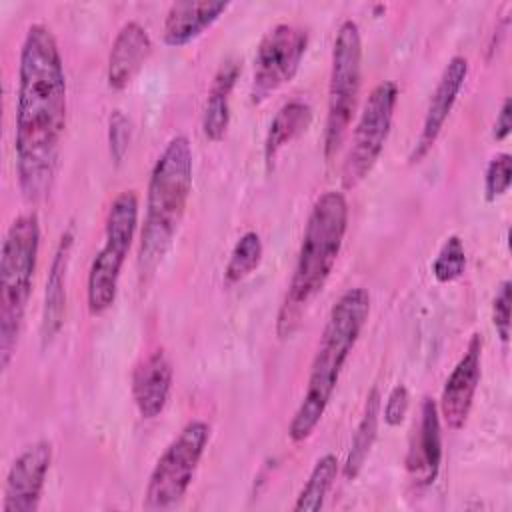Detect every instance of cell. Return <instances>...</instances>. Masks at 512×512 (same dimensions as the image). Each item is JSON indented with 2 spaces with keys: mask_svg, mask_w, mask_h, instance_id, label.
I'll return each mask as SVG.
<instances>
[{
  "mask_svg": "<svg viewBox=\"0 0 512 512\" xmlns=\"http://www.w3.org/2000/svg\"><path fill=\"white\" fill-rule=\"evenodd\" d=\"M66 74L52 30L28 26L18 64L14 154L22 196L40 202L48 196L66 130Z\"/></svg>",
  "mask_w": 512,
  "mask_h": 512,
  "instance_id": "obj_1",
  "label": "cell"
},
{
  "mask_svg": "<svg viewBox=\"0 0 512 512\" xmlns=\"http://www.w3.org/2000/svg\"><path fill=\"white\" fill-rule=\"evenodd\" d=\"M348 230V202L338 190L322 192L308 214L296 266L276 318V334L290 338L312 300L326 286Z\"/></svg>",
  "mask_w": 512,
  "mask_h": 512,
  "instance_id": "obj_2",
  "label": "cell"
},
{
  "mask_svg": "<svg viewBox=\"0 0 512 512\" xmlns=\"http://www.w3.org/2000/svg\"><path fill=\"white\" fill-rule=\"evenodd\" d=\"M368 314L370 294L362 286L348 288L330 308L310 366L306 392L288 424V436L292 442H304L320 424Z\"/></svg>",
  "mask_w": 512,
  "mask_h": 512,
  "instance_id": "obj_3",
  "label": "cell"
},
{
  "mask_svg": "<svg viewBox=\"0 0 512 512\" xmlns=\"http://www.w3.org/2000/svg\"><path fill=\"white\" fill-rule=\"evenodd\" d=\"M192 148L186 136L168 140L156 158L138 240V274L148 282L168 254L192 192Z\"/></svg>",
  "mask_w": 512,
  "mask_h": 512,
  "instance_id": "obj_4",
  "label": "cell"
},
{
  "mask_svg": "<svg viewBox=\"0 0 512 512\" xmlns=\"http://www.w3.org/2000/svg\"><path fill=\"white\" fill-rule=\"evenodd\" d=\"M40 250V220L34 212L16 216L4 236L0 252V366L8 368L36 272Z\"/></svg>",
  "mask_w": 512,
  "mask_h": 512,
  "instance_id": "obj_5",
  "label": "cell"
},
{
  "mask_svg": "<svg viewBox=\"0 0 512 512\" xmlns=\"http://www.w3.org/2000/svg\"><path fill=\"white\" fill-rule=\"evenodd\" d=\"M138 226V194L122 190L108 208L104 244L92 258L86 280V304L92 316L104 314L116 302L120 272Z\"/></svg>",
  "mask_w": 512,
  "mask_h": 512,
  "instance_id": "obj_6",
  "label": "cell"
},
{
  "mask_svg": "<svg viewBox=\"0 0 512 512\" xmlns=\"http://www.w3.org/2000/svg\"><path fill=\"white\" fill-rule=\"evenodd\" d=\"M362 86V36L354 20H344L338 26L332 44L328 110L324 126V158L332 160L342 148L352 116L356 112Z\"/></svg>",
  "mask_w": 512,
  "mask_h": 512,
  "instance_id": "obj_7",
  "label": "cell"
},
{
  "mask_svg": "<svg viewBox=\"0 0 512 512\" xmlns=\"http://www.w3.org/2000/svg\"><path fill=\"white\" fill-rule=\"evenodd\" d=\"M210 442V426L204 420H190L156 460L144 490V504L164 510L178 504L188 492L196 468Z\"/></svg>",
  "mask_w": 512,
  "mask_h": 512,
  "instance_id": "obj_8",
  "label": "cell"
},
{
  "mask_svg": "<svg viewBox=\"0 0 512 512\" xmlns=\"http://www.w3.org/2000/svg\"><path fill=\"white\" fill-rule=\"evenodd\" d=\"M396 102L398 84L392 80H382L370 90L352 130V140L340 170V180L346 190H354L378 162L390 136Z\"/></svg>",
  "mask_w": 512,
  "mask_h": 512,
  "instance_id": "obj_9",
  "label": "cell"
},
{
  "mask_svg": "<svg viewBox=\"0 0 512 512\" xmlns=\"http://www.w3.org/2000/svg\"><path fill=\"white\" fill-rule=\"evenodd\" d=\"M308 32L296 24H276L270 28L254 54V74H252V100L262 102L272 92L288 84L306 54Z\"/></svg>",
  "mask_w": 512,
  "mask_h": 512,
  "instance_id": "obj_10",
  "label": "cell"
},
{
  "mask_svg": "<svg viewBox=\"0 0 512 512\" xmlns=\"http://www.w3.org/2000/svg\"><path fill=\"white\" fill-rule=\"evenodd\" d=\"M52 462V444L38 440L26 446L12 462L6 482L2 512H34L38 510L46 476Z\"/></svg>",
  "mask_w": 512,
  "mask_h": 512,
  "instance_id": "obj_11",
  "label": "cell"
},
{
  "mask_svg": "<svg viewBox=\"0 0 512 512\" xmlns=\"http://www.w3.org/2000/svg\"><path fill=\"white\" fill-rule=\"evenodd\" d=\"M482 378V336L472 334L468 346L444 382L438 412L450 430H460L472 410Z\"/></svg>",
  "mask_w": 512,
  "mask_h": 512,
  "instance_id": "obj_12",
  "label": "cell"
},
{
  "mask_svg": "<svg viewBox=\"0 0 512 512\" xmlns=\"http://www.w3.org/2000/svg\"><path fill=\"white\" fill-rule=\"evenodd\" d=\"M468 76V60L460 54L452 56L448 60V64L444 66L442 74H440V80L430 96V102H428V108H426V116H424V122H422V130L414 142V148L408 156V160L412 164L420 162L430 150L432 146L436 144L454 104H456V98L464 86V80Z\"/></svg>",
  "mask_w": 512,
  "mask_h": 512,
  "instance_id": "obj_13",
  "label": "cell"
},
{
  "mask_svg": "<svg viewBox=\"0 0 512 512\" xmlns=\"http://www.w3.org/2000/svg\"><path fill=\"white\" fill-rule=\"evenodd\" d=\"M442 462V424L434 398L426 396L420 404V418L414 424L406 454V470L418 486H430Z\"/></svg>",
  "mask_w": 512,
  "mask_h": 512,
  "instance_id": "obj_14",
  "label": "cell"
},
{
  "mask_svg": "<svg viewBox=\"0 0 512 512\" xmlns=\"http://www.w3.org/2000/svg\"><path fill=\"white\" fill-rule=\"evenodd\" d=\"M152 48H154L152 38L140 22L136 20L124 22L110 46L108 66H106L108 86L112 90H124L142 70V66L148 62Z\"/></svg>",
  "mask_w": 512,
  "mask_h": 512,
  "instance_id": "obj_15",
  "label": "cell"
},
{
  "mask_svg": "<svg viewBox=\"0 0 512 512\" xmlns=\"http://www.w3.org/2000/svg\"><path fill=\"white\" fill-rule=\"evenodd\" d=\"M74 246V228L68 226L56 244L44 290L42 318H40V340L48 346L60 332L66 314V276L70 266V254Z\"/></svg>",
  "mask_w": 512,
  "mask_h": 512,
  "instance_id": "obj_16",
  "label": "cell"
},
{
  "mask_svg": "<svg viewBox=\"0 0 512 512\" xmlns=\"http://www.w3.org/2000/svg\"><path fill=\"white\" fill-rule=\"evenodd\" d=\"M172 364L164 350H154L132 372V400L142 418L160 416L172 392Z\"/></svg>",
  "mask_w": 512,
  "mask_h": 512,
  "instance_id": "obj_17",
  "label": "cell"
},
{
  "mask_svg": "<svg viewBox=\"0 0 512 512\" xmlns=\"http://www.w3.org/2000/svg\"><path fill=\"white\" fill-rule=\"evenodd\" d=\"M228 6L230 4L222 0H182L170 4L162 26L164 44L172 48L186 46L210 28L228 10Z\"/></svg>",
  "mask_w": 512,
  "mask_h": 512,
  "instance_id": "obj_18",
  "label": "cell"
},
{
  "mask_svg": "<svg viewBox=\"0 0 512 512\" xmlns=\"http://www.w3.org/2000/svg\"><path fill=\"white\" fill-rule=\"evenodd\" d=\"M242 72V60L230 56L226 58L208 88L204 112H202V132L208 140L220 142L226 136L230 124V94Z\"/></svg>",
  "mask_w": 512,
  "mask_h": 512,
  "instance_id": "obj_19",
  "label": "cell"
},
{
  "mask_svg": "<svg viewBox=\"0 0 512 512\" xmlns=\"http://www.w3.org/2000/svg\"><path fill=\"white\" fill-rule=\"evenodd\" d=\"M312 118V106L300 98H292L278 108L264 136V162L268 170L274 168L282 148L310 128Z\"/></svg>",
  "mask_w": 512,
  "mask_h": 512,
  "instance_id": "obj_20",
  "label": "cell"
},
{
  "mask_svg": "<svg viewBox=\"0 0 512 512\" xmlns=\"http://www.w3.org/2000/svg\"><path fill=\"white\" fill-rule=\"evenodd\" d=\"M380 410H382V398L378 388L374 386L364 402V410L360 416V422L356 426V432L352 436V444L348 450V456L342 464V476L344 480H356L362 466L366 464V458L374 446L376 434H378V422H380Z\"/></svg>",
  "mask_w": 512,
  "mask_h": 512,
  "instance_id": "obj_21",
  "label": "cell"
},
{
  "mask_svg": "<svg viewBox=\"0 0 512 512\" xmlns=\"http://www.w3.org/2000/svg\"><path fill=\"white\" fill-rule=\"evenodd\" d=\"M338 472H340V462L334 454L320 456L294 502V510L296 512H318L324 506V500H326Z\"/></svg>",
  "mask_w": 512,
  "mask_h": 512,
  "instance_id": "obj_22",
  "label": "cell"
},
{
  "mask_svg": "<svg viewBox=\"0 0 512 512\" xmlns=\"http://www.w3.org/2000/svg\"><path fill=\"white\" fill-rule=\"evenodd\" d=\"M262 256H264V246H262L260 234L254 230L244 232L236 240V244L230 252V258L226 262V268H224L226 282L236 284V282L244 280L246 276H250L260 266Z\"/></svg>",
  "mask_w": 512,
  "mask_h": 512,
  "instance_id": "obj_23",
  "label": "cell"
},
{
  "mask_svg": "<svg viewBox=\"0 0 512 512\" xmlns=\"http://www.w3.org/2000/svg\"><path fill=\"white\" fill-rule=\"evenodd\" d=\"M464 270H466V250L460 236L452 234L440 246L432 262V274L440 284H448L458 280L464 274Z\"/></svg>",
  "mask_w": 512,
  "mask_h": 512,
  "instance_id": "obj_24",
  "label": "cell"
},
{
  "mask_svg": "<svg viewBox=\"0 0 512 512\" xmlns=\"http://www.w3.org/2000/svg\"><path fill=\"white\" fill-rule=\"evenodd\" d=\"M512 182V156L508 152H498L490 158L484 172V198L494 202L504 196Z\"/></svg>",
  "mask_w": 512,
  "mask_h": 512,
  "instance_id": "obj_25",
  "label": "cell"
},
{
  "mask_svg": "<svg viewBox=\"0 0 512 512\" xmlns=\"http://www.w3.org/2000/svg\"><path fill=\"white\" fill-rule=\"evenodd\" d=\"M132 140V122L122 110H114L108 118V148H110V158L114 164H122L124 156L128 154Z\"/></svg>",
  "mask_w": 512,
  "mask_h": 512,
  "instance_id": "obj_26",
  "label": "cell"
},
{
  "mask_svg": "<svg viewBox=\"0 0 512 512\" xmlns=\"http://www.w3.org/2000/svg\"><path fill=\"white\" fill-rule=\"evenodd\" d=\"M510 302H512V284L510 280H502L492 300V324L502 344H508L510 340Z\"/></svg>",
  "mask_w": 512,
  "mask_h": 512,
  "instance_id": "obj_27",
  "label": "cell"
},
{
  "mask_svg": "<svg viewBox=\"0 0 512 512\" xmlns=\"http://www.w3.org/2000/svg\"><path fill=\"white\" fill-rule=\"evenodd\" d=\"M410 406V394L404 384H396L384 402V408L380 410V416L388 426H400Z\"/></svg>",
  "mask_w": 512,
  "mask_h": 512,
  "instance_id": "obj_28",
  "label": "cell"
},
{
  "mask_svg": "<svg viewBox=\"0 0 512 512\" xmlns=\"http://www.w3.org/2000/svg\"><path fill=\"white\" fill-rule=\"evenodd\" d=\"M512 130V100L510 98H504L502 102V108L496 116V122H494V130H492V136L496 142H502L508 138Z\"/></svg>",
  "mask_w": 512,
  "mask_h": 512,
  "instance_id": "obj_29",
  "label": "cell"
}]
</instances>
